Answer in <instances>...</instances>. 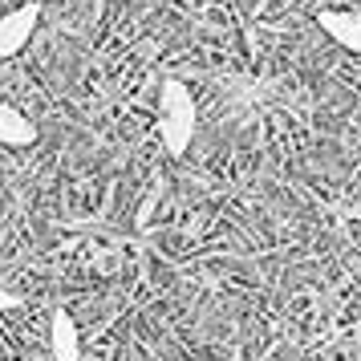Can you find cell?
<instances>
[{"instance_id": "cell-4", "label": "cell", "mask_w": 361, "mask_h": 361, "mask_svg": "<svg viewBox=\"0 0 361 361\" xmlns=\"http://www.w3.org/2000/svg\"><path fill=\"white\" fill-rule=\"evenodd\" d=\"M49 353L53 361H82V333H78V321L69 312H53L49 321Z\"/></svg>"}, {"instance_id": "cell-1", "label": "cell", "mask_w": 361, "mask_h": 361, "mask_svg": "<svg viewBox=\"0 0 361 361\" xmlns=\"http://www.w3.org/2000/svg\"><path fill=\"white\" fill-rule=\"evenodd\" d=\"M159 134H163V147L171 159L187 154L195 138V102L179 78H166L159 85Z\"/></svg>"}, {"instance_id": "cell-2", "label": "cell", "mask_w": 361, "mask_h": 361, "mask_svg": "<svg viewBox=\"0 0 361 361\" xmlns=\"http://www.w3.org/2000/svg\"><path fill=\"white\" fill-rule=\"evenodd\" d=\"M37 20H41V4L29 0V4H17L0 17V57H17L37 33Z\"/></svg>"}, {"instance_id": "cell-6", "label": "cell", "mask_w": 361, "mask_h": 361, "mask_svg": "<svg viewBox=\"0 0 361 361\" xmlns=\"http://www.w3.org/2000/svg\"><path fill=\"white\" fill-rule=\"evenodd\" d=\"M13 305H20V296H13V293H0V309H13Z\"/></svg>"}, {"instance_id": "cell-3", "label": "cell", "mask_w": 361, "mask_h": 361, "mask_svg": "<svg viewBox=\"0 0 361 361\" xmlns=\"http://www.w3.org/2000/svg\"><path fill=\"white\" fill-rule=\"evenodd\" d=\"M317 25H321V33H329L341 49L361 53V13H349V8H321V13H317Z\"/></svg>"}, {"instance_id": "cell-5", "label": "cell", "mask_w": 361, "mask_h": 361, "mask_svg": "<svg viewBox=\"0 0 361 361\" xmlns=\"http://www.w3.org/2000/svg\"><path fill=\"white\" fill-rule=\"evenodd\" d=\"M37 142V126L29 114H20L17 106H8V102H0V147H33Z\"/></svg>"}]
</instances>
